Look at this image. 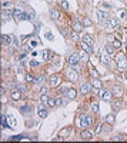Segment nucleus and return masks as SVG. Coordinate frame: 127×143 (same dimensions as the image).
Listing matches in <instances>:
<instances>
[{
	"instance_id": "obj_18",
	"label": "nucleus",
	"mask_w": 127,
	"mask_h": 143,
	"mask_svg": "<svg viewBox=\"0 0 127 143\" xmlns=\"http://www.w3.org/2000/svg\"><path fill=\"white\" fill-rule=\"evenodd\" d=\"M69 99H74L76 96H77V90H74V89H69V92L66 93Z\"/></svg>"
},
{
	"instance_id": "obj_50",
	"label": "nucleus",
	"mask_w": 127,
	"mask_h": 143,
	"mask_svg": "<svg viewBox=\"0 0 127 143\" xmlns=\"http://www.w3.org/2000/svg\"><path fill=\"white\" fill-rule=\"evenodd\" d=\"M47 53H49L47 50H43V52H42V54H43V56H44V57H46V56H47Z\"/></svg>"
},
{
	"instance_id": "obj_5",
	"label": "nucleus",
	"mask_w": 127,
	"mask_h": 143,
	"mask_svg": "<svg viewBox=\"0 0 127 143\" xmlns=\"http://www.w3.org/2000/svg\"><path fill=\"white\" fill-rule=\"evenodd\" d=\"M13 13H14V16H16L17 20H26V19H29L27 15H26L24 12H21V10H19V9H14V10H13Z\"/></svg>"
},
{
	"instance_id": "obj_32",
	"label": "nucleus",
	"mask_w": 127,
	"mask_h": 143,
	"mask_svg": "<svg viewBox=\"0 0 127 143\" xmlns=\"http://www.w3.org/2000/svg\"><path fill=\"white\" fill-rule=\"evenodd\" d=\"M113 107H114V109H120V107H121V102H120V100H116V102L113 103Z\"/></svg>"
},
{
	"instance_id": "obj_41",
	"label": "nucleus",
	"mask_w": 127,
	"mask_h": 143,
	"mask_svg": "<svg viewBox=\"0 0 127 143\" xmlns=\"http://www.w3.org/2000/svg\"><path fill=\"white\" fill-rule=\"evenodd\" d=\"M47 105L49 106H56V100H54V99H49Z\"/></svg>"
},
{
	"instance_id": "obj_6",
	"label": "nucleus",
	"mask_w": 127,
	"mask_h": 143,
	"mask_svg": "<svg viewBox=\"0 0 127 143\" xmlns=\"http://www.w3.org/2000/svg\"><path fill=\"white\" fill-rule=\"evenodd\" d=\"M81 139H84V140H90L92 137H93V132L92 130H89V129H83V132H81Z\"/></svg>"
},
{
	"instance_id": "obj_22",
	"label": "nucleus",
	"mask_w": 127,
	"mask_h": 143,
	"mask_svg": "<svg viewBox=\"0 0 127 143\" xmlns=\"http://www.w3.org/2000/svg\"><path fill=\"white\" fill-rule=\"evenodd\" d=\"M50 16H51V19H59L60 15H59V12H57L56 9H51V10H50Z\"/></svg>"
},
{
	"instance_id": "obj_44",
	"label": "nucleus",
	"mask_w": 127,
	"mask_h": 143,
	"mask_svg": "<svg viewBox=\"0 0 127 143\" xmlns=\"http://www.w3.org/2000/svg\"><path fill=\"white\" fill-rule=\"evenodd\" d=\"M62 7L67 10V9H69V3H67V1H62Z\"/></svg>"
},
{
	"instance_id": "obj_46",
	"label": "nucleus",
	"mask_w": 127,
	"mask_h": 143,
	"mask_svg": "<svg viewBox=\"0 0 127 143\" xmlns=\"http://www.w3.org/2000/svg\"><path fill=\"white\" fill-rule=\"evenodd\" d=\"M17 89H19V90H21V92H24V90H26V87H24L23 84H17Z\"/></svg>"
},
{
	"instance_id": "obj_38",
	"label": "nucleus",
	"mask_w": 127,
	"mask_h": 143,
	"mask_svg": "<svg viewBox=\"0 0 127 143\" xmlns=\"http://www.w3.org/2000/svg\"><path fill=\"white\" fill-rule=\"evenodd\" d=\"M92 24V20L90 19H84L83 20V26H90Z\"/></svg>"
},
{
	"instance_id": "obj_27",
	"label": "nucleus",
	"mask_w": 127,
	"mask_h": 143,
	"mask_svg": "<svg viewBox=\"0 0 127 143\" xmlns=\"http://www.w3.org/2000/svg\"><path fill=\"white\" fill-rule=\"evenodd\" d=\"M40 102H42V105H40V107H42L43 105H46V103L49 102V97H47L46 95H42V99H40Z\"/></svg>"
},
{
	"instance_id": "obj_23",
	"label": "nucleus",
	"mask_w": 127,
	"mask_h": 143,
	"mask_svg": "<svg viewBox=\"0 0 127 143\" xmlns=\"http://www.w3.org/2000/svg\"><path fill=\"white\" fill-rule=\"evenodd\" d=\"M77 33H79V32H74V30H73V33L70 34V37H71V40H73V42H79V40H80V37H79V34H77Z\"/></svg>"
},
{
	"instance_id": "obj_40",
	"label": "nucleus",
	"mask_w": 127,
	"mask_h": 143,
	"mask_svg": "<svg viewBox=\"0 0 127 143\" xmlns=\"http://www.w3.org/2000/svg\"><path fill=\"white\" fill-rule=\"evenodd\" d=\"M46 39H47V40H54V37H53V34H51L50 32H47V33H46Z\"/></svg>"
},
{
	"instance_id": "obj_1",
	"label": "nucleus",
	"mask_w": 127,
	"mask_h": 143,
	"mask_svg": "<svg viewBox=\"0 0 127 143\" xmlns=\"http://www.w3.org/2000/svg\"><path fill=\"white\" fill-rule=\"evenodd\" d=\"M93 125V119L87 114H80V127L81 129H89V126Z\"/></svg>"
},
{
	"instance_id": "obj_52",
	"label": "nucleus",
	"mask_w": 127,
	"mask_h": 143,
	"mask_svg": "<svg viewBox=\"0 0 127 143\" xmlns=\"http://www.w3.org/2000/svg\"><path fill=\"white\" fill-rule=\"evenodd\" d=\"M47 1H50V0H47Z\"/></svg>"
},
{
	"instance_id": "obj_53",
	"label": "nucleus",
	"mask_w": 127,
	"mask_h": 143,
	"mask_svg": "<svg viewBox=\"0 0 127 143\" xmlns=\"http://www.w3.org/2000/svg\"><path fill=\"white\" fill-rule=\"evenodd\" d=\"M126 57H127V56H126Z\"/></svg>"
},
{
	"instance_id": "obj_17",
	"label": "nucleus",
	"mask_w": 127,
	"mask_h": 143,
	"mask_svg": "<svg viewBox=\"0 0 127 143\" xmlns=\"http://www.w3.org/2000/svg\"><path fill=\"white\" fill-rule=\"evenodd\" d=\"M101 62H103L104 64H110V54H109L107 52L101 56Z\"/></svg>"
},
{
	"instance_id": "obj_37",
	"label": "nucleus",
	"mask_w": 127,
	"mask_h": 143,
	"mask_svg": "<svg viewBox=\"0 0 127 143\" xmlns=\"http://www.w3.org/2000/svg\"><path fill=\"white\" fill-rule=\"evenodd\" d=\"M90 73H92V76H93V77H99V73L96 72L93 67H90Z\"/></svg>"
},
{
	"instance_id": "obj_28",
	"label": "nucleus",
	"mask_w": 127,
	"mask_h": 143,
	"mask_svg": "<svg viewBox=\"0 0 127 143\" xmlns=\"http://www.w3.org/2000/svg\"><path fill=\"white\" fill-rule=\"evenodd\" d=\"M117 66H119V70H121V72H123V70L126 69V62H124V60H123V62H119Z\"/></svg>"
},
{
	"instance_id": "obj_42",
	"label": "nucleus",
	"mask_w": 127,
	"mask_h": 143,
	"mask_svg": "<svg viewBox=\"0 0 127 143\" xmlns=\"http://www.w3.org/2000/svg\"><path fill=\"white\" fill-rule=\"evenodd\" d=\"M62 105H63V100H62L60 97H57V99H56V106H62Z\"/></svg>"
},
{
	"instance_id": "obj_36",
	"label": "nucleus",
	"mask_w": 127,
	"mask_h": 143,
	"mask_svg": "<svg viewBox=\"0 0 127 143\" xmlns=\"http://www.w3.org/2000/svg\"><path fill=\"white\" fill-rule=\"evenodd\" d=\"M26 80H27L29 83H34V82H36V80H34V77H33V76H30V75H27V76H26Z\"/></svg>"
},
{
	"instance_id": "obj_39",
	"label": "nucleus",
	"mask_w": 127,
	"mask_h": 143,
	"mask_svg": "<svg viewBox=\"0 0 127 143\" xmlns=\"http://www.w3.org/2000/svg\"><path fill=\"white\" fill-rule=\"evenodd\" d=\"M47 93V87L46 86H42L40 87V95H46Z\"/></svg>"
},
{
	"instance_id": "obj_26",
	"label": "nucleus",
	"mask_w": 127,
	"mask_h": 143,
	"mask_svg": "<svg viewBox=\"0 0 127 143\" xmlns=\"http://www.w3.org/2000/svg\"><path fill=\"white\" fill-rule=\"evenodd\" d=\"M30 110H32V106H29V105L20 107V112H21V113H27V112H30Z\"/></svg>"
},
{
	"instance_id": "obj_9",
	"label": "nucleus",
	"mask_w": 127,
	"mask_h": 143,
	"mask_svg": "<svg viewBox=\"0 0 127 143\" xmlns=\"http://www.w3.org/2000/svg\"><path fill=\"white\" fill-rule=\"evenodd\" d=\"M6 117H7V122H9V126L12 127V129H14V127L17 126V122H16V119H14V116L13 114H6Z\"/></svg>"
},
{
	"instance_id": "obj_47",
	"label": "nucleus",
	"mask_w": 127,
	"mask_h": 143,
	"mask_svg": "<svg viewBox=\"0 0 127 143\" xmlns=\"http://www.w3.org/2000/svg\"><path fill=\"white\" fill-rule=\"evenodd\" d=\"M30 49L32 47H29V45H24V46H23V50H24V52H29Z\"/></svg>"
},
{
	"instance_id": "obj_12",
	"label": "nucleus",
	"mask_w": 127,
	"mask_h": 143,
	"mask_svg": "<svg viewBox=\"0 0 127 143\" xmlns=\"http://www.w3.org/2000/svg\"><path fill=\"white\" fill-rule=\"evenodd\" d=\"M92 86L100 90V89H101V80L99 79V77H93V79H92Z\"/></svg>"
},
{
	"instance_id": "obj_51",
	"label": "nucleus",
	"mask_w": 127,
	"mask_h": 143,
	"mask_svg": "<svg viewBox=\"0 0 127 143\" xmlns=\"http://www.w3.org/2000/svg\"><path fill=\"white\" fill-rule=\"evenodd\" d=\"M124 77H126V80H127V72H126V73H124Z\"/></svg>"
},
{
	"instance_id": "obj_24",
	"label": "nucleus",
	"mask_w": 127,
	"mask_h": 143,
	"mask_svg": "<svg viewBox=\"0 0 127 143\" xmlns=\"http://www.w3.org/2000/svg\"><path fill=\"white\" fill-rule=\"evenodd\" d=\"M92 110L94 112V113H99V112H100V106H99V103H96V102L92 103Z\"/></svg>"
},
{
	"instance_id": "obj_34",
	"label": "nucleus",
	"mask_w": 127,
	"mask_h": 143,
	"mask_svg": "<svg viewBox=\"0 0 127 143\" xmlns=\"http://www.w3.org/2000/svg\"><path fill=\"white\" fill-rule=\"evenodd\" d=\"M27 17H29V19H34V17H36V13H34V10H33V9L27 13Z\"/></svg>"
},
{
	"instance_id": "obj_8",
	"label": "nucleus",
	"mask_w": 127,
	"mask_h": 143,
	"mask_svg": "<svg viewBox=\"0 0 127 143\" xmlns=\"http://www.w3.org/2000/svg\"><path fill=\"white\" fill-rule=\"evenodd\" d=\"M67 79L70 80V82H77V72H76L74 69L69 70V72H67Z\"/></svg>"
},
{
	"instance_id": "obj_19",
	"label": "nucleus",
	"mask_w": 127,
	"mask_h": 143,
	"mask_svg": "<svg viewBox=\"0 0 127 143\" xmlns=\"http://www.w3.org/2000/svg\"><path fill=\"white\" fill-rule=\"evenodd\" d=\"M106 52L110 54V56H114V52H116V47L114 46H111V45H107L106 46Z\"/></svg>"
},
{
	"instance_id": "obj_7",
	"label": "nucleus",
	"mask_w": 127,
	"mask_h": 143,
	"mask_svg": "<svg viewBox=\"0 0 127 143\" xmlns=\"http://www.w3.org/2000/svg\"><path fill=\"white\" fill-rule=\"evenodd\" d=\"M79 62H80V54L79 53H73V54L69 57V63L73 64V66H76Z\"/></svg>"
},
{
	"instance_id": "obj_4",
	"label": "nucleus",
	"mask_w": 127,
	"mask_h": 143,
	"mask_svg": "<svg viewBox=\"0 0 127 143\" xmlns=\"http://www.w3.org/2000/svg\"><path fill=\"white\" fill-rule=\"evenodd\" d=\"M97 15H99V19H101L106 24H107L109 19L111 17V15L109 13V12H106V10H99V12H97Z\"/></svg>"
},
{
	"instance_id": "obj_15",
	"label": "nucleus",
	"mask_w": 127,
	"mask_h": 143,
	"mask_svg": "<svg viewBox=\"0 0 127 143\" xmlns=\"http://www.w3.org/2000/svg\"><path fill=\"white\" fill-rule=\"evenodd\" d=\"M107 24H110L111 27H117V26H119V20H117L116 17H110L109 22H107Z\"/></svg>"
},
{
	"instance_id": "obj_13",
	"label": "nucleus",
	"mask_w": 127,
	"mask_h": 143,
	"mask_svg": "<svg viewBox=\"0 0 127 143\" xmlns=\"http://www.w3.org/2000/svg\"><path fill=\"white\" fill-rule=\"evenodd\" d=\"M10 97L13 99V100H20V97H21V92L17 89V90H13L12 93H10Z\"/></svg>"
},
{
	"instance_id": "obj_25",
	"label": "nucleus",
	"mask_w": 127,
	"mask_h": 143,
	"mask_svg": "<svg viewBox=\"0 0 127 143\" xmlns=\"http://www.w3.org/2000/svg\"><path fill=\"white\" fill-rule=\"evenodd\" d=\"M111 92H113V95L114 96H121V92H123V90H121L120 87H114Z\"/></svg>"
},
{
	"instance_id": "obj_10",
	"label": "nucleus",
	"mask_w": 127,
	"mask_h": 143,
	"mask_svg": "<svg viewBox=\"0 0 127 143\" xmlns=\"http://www.w3.org/2000/svg\"><path fill=\"white\" fill-rule=\"evenodd\" d=\"M1 43L4 46H10L12 43V36L10 34H1Z\"/></svg>"
},
{
	"instance_id": "obj_48",
	"label": "nucleus",
	"mask_w": 127,
	"mask_h": 143,
	"mask_svg": "<svg viewBox=\"0 0 127 143\" xmlns=\"http://www.w3.org/2000/svg\"><path fill=\"white\" fill-rule=\"evenodd\" d=\"M3 6H4V7H9V9H12V3H4Z\"/></svg>"
},
{
	"instance_id": "obj_49",
	"label": "nucleus",
	"mask_w": 127,
	"mask_h": 143,
	"mask_svg": "<svg viewBox=\"0 0 127 143\" xmlns=\"http://www.w3.org/2000/svg\"><path fill=\"white\" fill-rule=\"evenodd\" d=\"M20 139H23V136H14L13 137V140H20Z\"/></svg>"
},
{
	"instance_id": "obj_43",
	"label": "nucleus",
	"mask_w": 127,
	"mask_h": 143,
	"mask_svg": "<svg viewBox=\"0 0 127 143\" xmlns=\"http://www.w3.org/2000/svg\"><path fill=\"white\" fill-rule=\"evenodd\" d=\"M29 64H30V67H32V66L34 67V66H39L40 63H39V62H36V60H30V63H29Z\"/></svg>"
},
{
	"instance_id": "obj_11",
	"label": "nucleus",
	"mask_w": 127,
	"mask_h": 143,
	"mask_svg": "<svg viewBox=\"0 0 127 143\" xmlns=\"http://www.w3.org/2000/svg\"><path fill=\"white\" fill-rule=\"evenodd\" d=\"M80 46H81V49L84 50V52H87L89 54L93 52V47H92V45H89V43H86V42H81L80 43Z\"/></svg>"
},
{
	"instance_id": "obj_29",
	"label": "nucleus",
	"mask_w": 127,
	"mask_h": 143,
	"mask_svg": "<svg viewBox=\"0 0 127 143\" xmlns=\"http://www.w3.org/2000/svg\"><path fill=\"white\" fill-rule=\"evenodd\" d=\"M113 46H114L116 49L121 47V43H120V40H117V39H113Z\"/></svg>"
},
{
	"instance_id": "obj_14",
	"label": "nucleus",
	"mask_w": 127,
	"mask_h": 143,
	"mask_svg": "<svg viewBox=\"0 0 127 143\" xmlns=\"http://www.w3.org/2000/svg\"><path fill=\"white\" fill-rule=\"evenodd\" d=\"M80 90H81V93H84V95H86V93H89V92L92 90V83H84V84L81 86V89H80Z\"/></svg>"
},
{
	"instance_id": "obj_20",
	"label": "nucleus",
	"mask_w": 127,
	"mask_h": 143,
	"mask_svg": "<svg viewBox=\"0 0 127 143\" xmlns=\"http://www.w3.org/2000/svg\"><path fill=\"white\" fill-rule=\"evenodd\" d=\"M83 42H86V43H89V45H93V37H92L90 34H84V36H83Z\"/></svg>"
},
{
	"instance_id": "obj_2",
	"label": "nucleus",
	"mask_w": 127,
	"mask_h": 143,
	"mask_svg": "<svg viewBox=\"0 0 127 143\" xmlns=\"http://www.w3.org/2000/svg\"><path fill=\"white\" fill-rule=\"evenodd\" d=\"M49 84H50L51 87H57V86L60 84V76H59V75H51V76L49 77Z\"/></svg>"
},
{
	"instance_id": "obj_30",
	"label": "nucleus",
	"mask_w": 127,
	"mask_h": 143,
	"mask_svg": "<svg viewBox=\"0 0 127 143\" xmlns=\"http://www.w3.org/2000/svg\"><path fill=\"white\" fill-rule=\"evenodd\" d=\"M106 122H107V123H114V114H109V116L106 117Z\"/></svg>"
},
{
	"instance_id": "obj_21",
	"label": "nucleus",
	"mask_w": 127,
	"mask_h": 143,
	"mask_svg": "<svg viewBox=\"0 0 127 143\" xmlns=\"http://www.w3.org/2000/svg\"><path fill=\"white\" fill-rule=\"evenodd\" d=\"M47 110H46V109H42V107H40V109H39V116H40V117H42V119H46V117H47Z\"/></svg>"
},
{
	"instance_id": "obj_35",
	"label": "nucleus",
	"mask_w": 127,
	"mask_h": 143,
	"mask_svg": "<svg viewBox=\"0 0 127 143\" xmlns=\"http://www.w3.org/2000/svg\"><path fill=\"white\" fill-rule=\"evenodd\" d=\"M120 12V17L121 19H126L127 17V10H119Z\"/></svg>"
},
{
	"instance_id": "obj_33",
	"label": "nucleus",
	"mask_w": 127,
	"mask_h": 143,
	"mask_svg": "<svg viewBox=\"0 0 127 143\" xmlns=\"http://www.w3.org/2000/svg\"><path fill=\"white\" fill-rule=\"evenodd\" d=\"M124 137L123 136H120V135H117V136H114V137H111V140H114V142H119V140H123Z\"/></svg>"
},
{
	"instance_id": "obj_45",
	"label": "nucleus",
	"mask_w": 127,
	"mask_h": 143,
	"mask_svg": "<svg viewBox=\"0 0 127 143\" xmlns=\"http://www.w3.org/2000/svg\"><path fill=\"white\" fill-rule=\"evenodd\" d=\"M101 126H103V125H99V126L96 127V133H100V132L103 130V127H101Z\"/></svg>"
},
{
	"instance_id": "obj_31",
	"label": "nucleus",
	"mask_w": 127,
	"mask_h": 143,
	"mask_svg": "<svg viewBox=\"0 0 127 143\" xmlns=\"http://www.w3.org/2000/svg\"><path fill=\"white\" fill-rule=\"evenodd\" d=\"M124 57H126V56L120 53V54H117V57H116V62H117V63H119V62H123V60H124Z\"/></svg>"
},
{
	"instance_id": "obj_16",
	"label": "nucleus",
	"mask_w": 127,
	"mask_h": 143,
	"mask_svg": "<svg viewBox=\"0 0 127 143\" xmlns=\"http://www.w3.org/2000/svg\"><path fill=\"white\" fill-rule=\"evenodd\" d=\"M71 26H73V30H74V32H80V30L83 29V24H80L79 22H76V20L71 23Z\"/></svg>"
},
{
	"instance_id": "obj_3",
	"label": "nucleus",
	"mask_w": 127,
	"mask_h": 143,
	"mask_svg": "<svg viewBox=\"0 0 127 143\" xmlns=\"http://www.w3.org/2000/svg\"><path fill=\"white\" fill-rule=\"evenodd\" d=\"M100 97L104 102H110L113 99V92L111 90H100Z\"/></svg>"
}]
</instances>
